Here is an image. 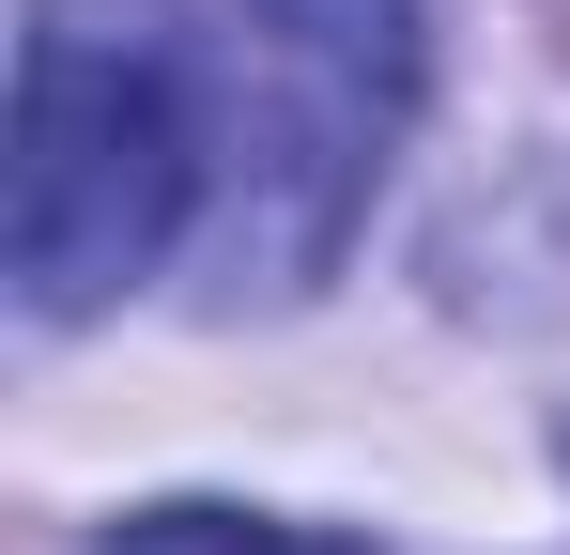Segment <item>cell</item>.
Instances as JSON below:
<instances>
[{"label": "cell", "mask_w": 570, "mask_h": 555, "mask_svg": "<svg viewBox=\"0 0 570 555\" xmlns=\"http://www.w3.org/2000/svg\"><path fill=\"white\" fill-rule=\"evenodd\" d=\"M186 93H200V171L232 185L216 216L232 278L293 293L340 263L385 139L416 108V0H232Z\"/></svg>", "instance_id": "cell-1"}, {"label": "cell", "mask_w": 570, "mask_h": 555, "mask_svg": "<svg viewBox=\"0 0 570 555\" xmlns=\"http://www.w3.org/2000/svg\"><path fill=\"white\" fill-rule=\"evenodd\" d=\"M94 555H355V541H293V525H247V509H139Z\"/></svg>", "instance_id": "cell-3"}, {"label": "cell", "mask_w": 570, "mask_h": 555, "mask_svg": "<svg viewBox=\"0 0 570 555\" xmlns=\"http://www.w3.org/2000/svg\"><path fill=\"white\" fill-rule=\"evenodd\" d=\"M186 201H200V93L155 47L47 16L31 78H16V293H31V324H78L124 278H155Z\"/></svg>", "instance_id": "cell-2"}]
</instances>
